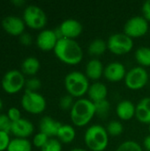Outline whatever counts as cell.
<instances>
[{"label":"cell","instance_id":"8d00e7d4","mask_svg":"<svg viewBox=\"0 0 150 151\" xmlns=\"http://www.w3.org/2000/svg\"><path fill=\"white\" fill-rule=\"evenodd\" d=\"M141 11H142L143 17L149 22H150V0H147L143 3L142 7H141Z\"/></svg>","mask_w":150,"mask_h":151},{"label":"cell","instance_id":"e575fe53","mask_svg":"<svg viewBox=\"0 0 150 151\" xmlns=\"http://www.w3.org/2000/svg\"><path fill=\"white\" fill-rule=\"evenodd\" d=\"M6 115L8 116V118L10 119V120L13 123L15 121H18L19 119H21V113L20 111L16 108V107H11L8 109Z\"/></svg>","mask_w":150,"mask_h":151},{"label":"cell","instance_id":"603a6c76","mask_svg":"<svg viewBox=\"0 0 150 151\" xmlns=\"http://www.w3.org/2000/svg\"><path fill=\"white\" fill-rule=\"evenodd\" d=\"M33 144L27 139L13 138L6 151H32Z\"/></svg>","mask_w":150,"mask_h":151},{"label":"cell","instance_id":"ac0fdd59","mask_svg":"<svg viewBox=\"0 0 150 151\" xmlns=\"http://www.w3.org/2000/svg\"><path fill=\"white\" fill-rule=\"evenodd\" d=\"M88 99L94 104L105 100L108 96V88L105 84L100 81H95L89 86L88 90Z\"/></svg>","mask_w":150,"mask_h":151},{"label":"cell","instance_id":"7402d4cb","mask_svg":"<svg viewBox=\"0 0 150 151\" xmlns=\"http://www.w3.org/2000/svg\"><path fill=\"white\" fill-rule=\"evenodd\" d=\"M75 136H76V132L74 127L67 124L65 125L62 124L57 134V140L61 143H65V144L71 143L75 139Z\"/></svg>","mask_w":150,"mask_h":151},{"label":"cell","instance_id":"ab89813d","mask_svg":"<svg viewBox=\"0 0 150 151\" xmlns=\"http://www.w3.org/2000/svg\"><path fill=\"white\" fill-rule=\"evenodd\" d=\"M70 151H88L87 150H84V149H80V148H74L72 150H71Z\"/></svg>","mask_w":150,"mask_h":151},{"label":"cell","instance_id":"7c38bea8","mask_svg":"<svg viewBox=\"0 0 150 151\" xmlns=\"http://www.w3.org/2000/svg\"><path fill=\"white\" fill-rule=\"evenodd\" d=\"M58 39L54 30L42 29L36 37V45L42 51L54 50Z\"/></svg>","mask_w":150,"mask_h":151},{"label":"cell","instance_id":"74e56055","mask_svg":"<svg viewBox=\"0 0 150 151\" xmlns=\"http://www.w3.org/2000/svg\"><path fill=\"white\" fill-rule=\"evenodd\" d=\"M15 7H22L26 4V2L23 0H13L11 2Z\"/></svg>","mask_w":150,"mask_h":151},{"label":"cell","instance_id":"8992f818","mask_svg":"<svg viewBox=\"0 0 150 151\" xmlns=\"http://www.w3.org/2000/svg\"><path fill=\"white\" fill-rule=\"evenodd\" d=\"M22 19L26 26L34 30L42 29L48 20L45 12L35 4H29L25 7Z\"/></svg>","mask_w":150,"mask_h":151},{"label":"cell","instance_id":"6da1fadb","mask_svg":"<svg viewBox=\"0 0 150 151\" xmlns=\"http://www.w3.org/2000/svg\"><path fill=\"white\" fill-rule=\"evenodd\" d=\"M53 51L61 62L69 65H76L83 59L81 46L72 39L63 38L58 40Z\"/></svg>","mask_w":150,"mask_h":151},{"label":"cell","instance_id":"1f68e13d","mask_svg":"<svg viewBox=\"0 0 150 151\" xmlns=\"http://www.w3.org/2000/svg\"><path fill=\"white\" fill-rule=\"evenodd\" d=\"M49 140H50V138H49L46 134H44L39 132V133H37V134L34 136L32 144H33L34 147H36V148H38V149L41 150V149L47 143V142H48Z\"/></svg>","mask_w":150,"mask_h":151},{"label":"cell","instance_id":"8fae6325","mask_svg":"<svg viewBox=\"0 0 150 151\" xmlns=\"http://www.w3.org/2000/svg\"><path fill=\"white\" fill-rule=\"evenodd\" d=\"M1 26L3 29L10 35L20 36L25 33L26 24L22 18L15 15H8L2 19Z\"/></svg>","mask_w":150,"mask_h":151},{"label":"cell","instance_id":"cb8c5ba5","mask_svg":"<svg viewBox=\"0 0 150 151\" xmlns=\"http://www.w3.org/2000/svg\"><path fill=\"white\" fill-rule=\"evenodd\" d=\"M107 42L103 39L97 38L93 40L89 43L88 51L91 56H101L107 50Z\"/></svg>","mask_w":150,"mask_h":151},{"label":"cell","instance_id":"5bb4252c","mask_svg":"<svg viewBox=\"0 0 150 151\" xmlns=\"http://www.w3.org/2000/svg\"><path fill=\"white\" fill-rule=\"evenodd\" d=\"M34 131V127L33 123L27 119L21 118L18 121L12 123L11 134L15 138L27 139L33 134Z\"/></svg>","mask_w":150,"mask_h":151},{"label":"cell","instance_id":"44dd1931","mask_svg":"<svg viewBox=\"0 0 150 151\" xmlns=\"http://www.w3.org/2000/svg\"><path fill=\"white\" fill-rule=\"evenodd\" d=\"M41 67L40 61L38 58L34 57H27L26 58L21 64V72L24 75L34 76L35 75Z\"/></svg>","mask_w":150,"mask_h":151},{"label":"cell","instance_id":"b9f144b4","mask_svg":"<svg viewBox=\"0 0 150 151\" xmlns=\"http://www.w3.org/2000/svg\"><path fill=\"white\" fill-rule=\"evenodd\" d=\"M149 133H150V124L149 125Z\"/></svg>","mask_w":150,"mask_h":151},{"label":"cell","instance_id":"5b68a950","mask_svg":"<svg viewBox=\"0 0 150 151\" xmlns=\"http://www.w3.org/2000/svg\"><path fill=\"white\" fill-rule=\"evenodd\" d=\"M26 81L25 75L21 71L12 69L4 74L1 81V87L6 94L15 95L25 88Z\"/></svg>","mask_w":150,"mask_h":151},{"label":"cell","instance_id":"f546056e","mask_svg":"<svg viewBox=\"0 0 150 151\" xmlns=\"http://www.w3.org/2000/svg\"><path fill=\"white\" fill-rule=\"evenodd\" d=\"M42 87V82L41 81L36 78V77H32L28 80H27L26 81V86L25 88L27 91H31V92H37Z\"/></svg>","mask_w":150,"mask_h":151},{"label":"cell","instance_id":"3957f363","mask_svg":"<svg viewBox=\"0 0 150 151\" xmlns=\"http://www.w3.org/2000/svg\"><path fill=\"white\" fill-rule=\"evenodd\" d=\"M65 90L68 95L73 98H81L84 95L88 94L89 88V81L85 73L78 71L69 73L64 81Z\"/></svg>","mask_w":150,"mask_h":151},{"label":"cell","instance_id":"4fadbf2b","mask_svg":"<svg viewBox=\"0 0 150 151\" xmlns=\"http://www.w3.org/2000/svg\"><path fill=\"white\" fill-rule=\"evenodd\" d=\"M126 69L120 62H111L104 67L103 76L111 82H118L125 80L126 75Z\"/></svg>","mask_w":150,"mask_h":151},{"label":"cell","instance_id":"ba28073f","mask_svg":"<svg viewBox=\"0 0 150 151\" xmlns=\"http://www.w3.org/2000/svg\"><path fill=\"white\" fill-rule=\"evenodd\" d=\"M108 50L115 55H125L133 48V41L125 33L111 35L107 41Z\"/></svg>","mask_w":150,"mask_h":151},{"label":"cell","instance_id":"2e32d148","mask_svg":"<svg viewBox=\"0 0 150 151\" xmlns=\"http://www.w3.org/2000/svg\"><path fill=\"white\" fill-rule=\"evenodd\" d=\"M61 126L62 124L53 118L45 116L42 118L39 123V129L41 133L46 134L49 138H53L55 136L57 137V132Z\"/></svg>","mask_w":150,"mask_h":151},{"label":"cell","instance_id":"d6a6232c","mask_svg":"<svg viewBox=\"0 0 150 151\" xmlns=\"http://www.w3.org/2000/svg\"><path fill=\"white\" fill-rule=\"evenodd\" d=\"M12 122L6 114H0V131L11 134Z\"/></svg>","mask_w":150,"mask_h":151},{"label":"cell","instance_id":"9c48e42d","mask_svg":"<svg viewBox=\"0 0 150 151\" xmlns=\"http://www.w3.org/2000/svg\"><path fill=\"white\" fill-rule=\"evenodd\" d=\"M149 79V73L144 67L135 66L130 69L125 77V84L131 90H139L143 88Z\"/></svg>","mask_w":150,"mask_h":151},{"label":"cell","instance_id":"7a4b0ae2","mask_svg":"<svg viewBox=\"0 0 150 151\" xmlns=\"http://www.w3.org/2000/svg\"><path fill=\"white\" fill-rule=\"evenodd\" d=\"M95 116V104L86 98H80L76 100L70 111L71 120L72 124L78 127L87 126Z\"/></svg>","mask_w":150,"mask_h":151},{"label":"cell","instance_id":"d6986e66","mask_svg":"<svg viewBox=\"0 0 150 151\" xmlns=\"http://www.w3.org/2000/svg\"><path fill=\"white\" fill-rule=\"evenodd\" d=\"M135 111L136 106L129 100H123L119 102L116 108V113L118 117L124 121L132 119L135 116Z\"/></svg>","mask_w":150,"mask_h":151},{"label":"cell","instance_id":"60d3db41","mask_svg":"<svg viewBox=\"0 0 150 151\" xmlns=\"http://www.w3.org/2000/svg\"><path fill=\"white\" fill-rule=\"evenodd\" d=\"M3 105H4V104H3V101H2V99L0 98V111H1V110L3 109Z\"/></svg>","mask_w":150,"mask_h":151},{"label":"cell","instance_id":"277c9868","mask_svg":"<svg viewBox=\"0 0 150 151\" xmlns=\"http://www.w3.org/2000/svg\"><path fill=\"white\" fill-rule=\"evenodd\" d=\"M109 136L105 127L101 125H93L87 129L84 142L91 151H103L108 147Z\"/></svg>","mask_w":150,"mask_h":151},{"label":"cell","instance_id":"d590c367","mask_svg":"<svg viewBox=\"0 0 150 151\" xmlns=\"http://www.w3.org/2000/svg\"><path fill=\"white\" fill-rule=\"evenodd\" d=\"M19 42L24 45V46H30L33 42V38L32 35L29 33H23L20 36H19Z\"/></svg>","mask_w":150,"mask_h":151},{"label":"cell","instance_id":"52a82bcc","mask_svg":"<svg viewBox=\"0 0 150 151\" xmlns=\"http://www.w3.org/2000/svg\"><path fill=\"white\" fill-rule=\"evenodd\" d=\"M20 104L25 111L33 115L42 113L47 107L46 99L42 95L38 92H31L27 90H25Z\"/></svg>","mask_w":150,"mask_h":151},{"label":"cell","instance_id":"484cf974","mask_svg":"<svg viewBox=\"0 0 150 151\" xmlns=\"http://www.w3.org/2000/svg\"><path fill=\"white\" fill-rule=\"evenodd\" d=\"M95 115L101 119H106L111 111V104L110 102L105 99L95 104Z\"/></svg>","mask_w":150,"mask_h":151},{"label":"cell","instance_id":"ffe728a7","mask_svg":"<svg viewBox=\"0 0 150 151\" xmlns=\"http://www.w3.org/2000/svg\"><path fill=\"white\" fill-rule=\"evenodd\" d=\"M136 119L143 124H150V97L142 98L136 105Z\"/></svg>","mask_w":150,"mask_h":151},{"label":"cell","instance_id":"e0dca14e","mask_svg":"<svg viewBox=\"0 0 150 151\" xmlns=\"http://www.w3.org/2000/svg\"><path fill=\"white\" fill-rule=\"evenodd\" d=\"M104 67L103 63L98 58L90 59L85 67V74L88 80L98 81L103 75Z\"/></svg>","mask_w":150,"mask_h":151},{"label":"cell","instance_id":"4dcf8cb0","mask_svg":"<svg viewBox=\"0 0 150 151\" xmlns=\"http://www.w3.org/2000/svg\"><path fill=\"white\" fill-rule=\"evenodd\" d=\"M75 101L73 100V97L70 95H65V96H63L60 100H59V106L62 110L64 111H68L72 108L73 104H74Z\"/></svg>","mask_w":150,"mask_h":151},{"label":"cell","instance_id":"d4e9b609","mask_svg":"<svg viewBox=\"0 0 150 151\" xmlns=\"http://www.w3.org/2000/svg\"><path fill=\"white\" fill-rule=\"evenodd\" d=\"M135 59L141 67L150 66V48L140 47L135 51Z\"/></svg>","mask_w":150,"mask_h":151},{"label":"cell","instance_id":"836d02e7","mask_svg":"<svg viewBox=\"0 0 150 151\" xmlns=\"http://www.w3.org/2000/svg\"><path fill=\"white\" fill-rule=\"evenodd\" d=\"M11 136L9 133L0 131V151H6L11 142Z\"/></svg>","mask_w":150,"mask_h":151},{"label":"cell","instance_id":"f35d334b","mask_svg":"<svg viewBox=\"0 0 150 151\" xmlns=\"http://www.w3.org/2000/svg\"><path fill=\"white\" fill-rule=\"evenodd\" d=\"M143 145H144V148L147 150V151H150V134L144 139Z\"/></svg>","mask_w":150,"mask_h":151},{"label":"cell","instance_id":"83f0119b","mask_svg":"<svg viewBox=\"0 0 150 151\" xmlns=\"http://www.w3.org/2000/svg\"><path fill=\"white\" fill-rule=\"evenodd\" d=\"M116 151H142L141 146L134 141H126L121 143Z\"/></svg>","mask_w":150,"mask_h":151},{"label":"cell","instance_id":"30bf717a","mask_svg":"<svg viewBox=\"0 0 150 151\" xmlns=\"http://www.w3.org/2000/svg\"><path fill=\"white\" fill-rule=\"evenodd\" d=\"M149 31V21L143 16H134L129 19L124 26V33L129 37L140 38Z\"/></svg>","mask_w":150,"mask_h":151},{"label":"cell","instance_id":"9a60e30c","mask_svg":"<svg viewBox=\"0 0 150 151\" xmlns=\"http://www.w3.org/2000/svg\"><path fill=\"white\" fill-rule=\"evenodd\" d=\"M59 28L61 30L64 38L72 39V40H75V38L79 37L82 33V29H83L81 23L74 19H65L60 24Z\"/></svg>","mask_w":150,"mask_h":151},{"label":"cell","instance_id":"4316f807","mask_svg":"<svg viewBox=\"0 0 150 151\" xmlns=\"http://www.w3.org/2000/svg\"><path fill=\"white\" fill-rule=\"evenodd\" d=\"M106 130L109 135L117 137V136H119L123 133L124 127L121 122L118 120H112L108 123L106 127Z\"/></svg>","mask_w":150,"mask_h":151},{"label":"cell","instance_id":"f1b7e54d","mask_svg":"<svg viewBox=\"0 0 150 151\" xmlns=\"http://www.w3.org/2000/svg\"><path fill=\"white\" fill-rule=\"evenodd\" d=\"M41 151H62V144L57 139L50 138L47 143L41 149Z\"/></svg>","mask_w":150,"mask_h":151}]
</instances>
